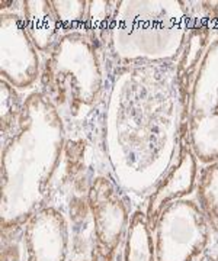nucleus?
<instances>
[{
    "label": "nucleus",
    "mask_w": 218,
    "mask_h": 261,
    "mask_svg": "<svg viewBox=\"0 0 218 261\" xmlns=\"http://www.w3.org/2000/svg\"><path fill=\"white\" fill-rule=\"evenodd\" d=\"M198 176V159L188 138L185 137L180 142L176 159L171 168L153 189L152 193L147 196L149 199L144 214L152 231L164 207L176 200L186 199V196L197 190Z\"/></svg>",
    "instance_id": "nucleus-10"
},
{
    "label": "nucleus",
    "mask_w": 218,
    "mask_h": 261,
    "mask_svg": "<svg viewBox=\"0 0 218 261\" xmlns=\"http://www.w3.org/2000/svg\"><path fill=\"white\" fill-rule=\"evenodd\" d=\"M66 123L42 92L25 99L16 129L2 147V229H22L48 206L66 147Z\"/></svg>",
    "instance_id": "nucleus-2"
},
{
    "label": "nucleus",
    "mask_w": 218,
    "mask_h": 261,
    "mask_svg": "<svg viewBox=\"0 0 218 261\" xmlns=\"http://www.w3.org/2000/svg\"><path fill=\"white\" fill-rule=\"evenodd\" d=\"M77 261H89V260H77Z\"/></svg>",
    "instance_id": "nucleus-20"
},
{
    "label": "nucleus",
    "mask_w": 218,
    "mask_h": 261,
    "mask_svg": "<svg viewBox=\"0 0 218 261\" xmlns=\"http://www.w3.org/2000/svg\"><path fill=\"white\" fill-rule=\"evenodd\" d=\"M68 243V225L56 206L44 207L23 226L27 261H67Z\"/></svg>",
    "instance_id": "nucleus-11"
},
{
    "label": "nucleus",
    "mask_w": 218,
    "mask_h": 261,
    "mask_svg": "<svg viewBox=\"0 0 218 261\" xmlns=\"http://www.w3.org/2000/svg\"><path fill=\"white\" fill-rule=\"evenodd\" d=\"M102 51L83 31L61 35L44 61L42 93L64 123L86 122L105 94Z\"/></svg>",
    "instance_id": "nucleus-4"
},
{
    "label": "nucleus",
    "mask_w": 218,
    "mask_h": 261,
    "mask_svg": "<svg viewBox=\"0 0 218 261\" xmlns=\"http://www.w3.org/2000/svg\"><path fill=\"white\" fill-rule=\"evenodd\" d=\"M198 261H218L217 254H207V255H202Z\"/></svg>",
    "instance_id": "nucleus-19"
},
{
    "label": "nucleus",
    "mask_w": 218,
    "mask_h": 261,
    "mask_svg": "<svg viewBox=\"0 0 218 261\" xmlns=\"http://www.w3.org/2000/svg\"><path fill=\"white\" fill-rule=\"evenodd\" d=\"M186 116L175 63L116 68L105 103L104 147L123 192L152 193L186 137Z\"/></svg>",
    "instance_id": "nucleus-1"
},
{
    "label": "nucleus",
    "mask_w": 218,
    "mask_h": 261,
    "mask_svg": "<svg viewBox=\"0 0 218 261\" xmlns=\"http://www.w3.org/2000/svg\"><path fill=\"white\" fill-rule=\"evenodd\" d=\"M0 73L2 80L16 90L31 89L41 79L38 49L31 41L23 19L18 13L3 12L0 20Z\"/></svg>",
    "instance_id": "nucleus-8"
},
{
    "label": "nucleus",
    "mask_w": 218,
    "mask_h": 261,
    "mask_svg": "<svg viewBox=\"0 0 218 261\" xmlns=\"http://www.w3.org/2000/svg\"><path fill=\"white\" fill-rule=\"evenodd\" d=\"M123 261H156L153 232L146 214L137 211L131 215L128 233L124 243Z\"/></svg>",
    "instance_id": "nucleus-13"
},
{
    "label": "nucleus",
    "mask_w": 218,
    "mask_h": 261,
    "mask_svg": "<svg viewBox=\"0 0 218 261\" xmlns=\"http://www.w3.org/2000/svg\"><path fill=\"white\" fill-rule=\"evenodd\" d=\"M211 231L198 202H173L164 207L152 231L156 261H198L208 247Z\"/></svg>",
    "instance_id": "nucleus-6"
},
{
    "label": "nucleus",
    "mask_w": 218,
    "mask_h": 261,
    "mask_svg": "<svg viewBox=\"0 0 218 261\" xmlns=\"http://www.w3.org/2000/svg\"><path fill=\"white\" fill-rule=\"evenodd\" d=\"M51 8L63 35L83 31L87 13L86 0H54L51 2Z\"/></svg>",
    "instance_id": "nucleus-16"
},
{
    "label": "nucleus",
    "mask_w": 218,
    "mask_h": 261,
    "mask_svg": "<svg viewBox=\"0 0 218 261\" xmlns=\"http://www.w3.org/2000/svg\"><path fill=\"white\" fill-rule=\"evenodd\" d=\"M16 231L18 229H2V261H20V248L16 238H13Z\"/></svg>",
    "instance_id": "nucleus-18"
},
{
    "label": "nucleus",
    "mask_w": 218,
    "mask_h": 261,
    "mask_svg": "<svg viewBox=\"0 0 218 261\" xmlns=\"http://www.w3.org/2000/svg\"><path fill=\"white\" fill-rule=\"evenodd\" d=\"M186 138L201 164L218 160V35L207 49L190 87Z\"/></svg>",
    "instance_id": "nucleus-5"
},
{
    "label": "nucleus",
    "mask_w": 218,
    "mask_h": 261,
    "mask_svg": "<svg viewBox=\"0 0 218 261\" xmlns=\"http://www.w3.org/2000/svg\"><path fill=\"white\" fill-rule=\"evenodd\" d=\"M188 2H116L108 53L118 67L178 61L188 32Z\"/></svg>",
    "instance_id": "nucleus-3"
},
{
    "label": "nucleus",
    "mask_w": 218,
    "mask_h": 261,
    "mask_svg": "<svg viewBox=\"0 0 218 261\" xmlns=\"http://www.w3.org/2000/svg\"><path fill=\"white\" fill-rule=\"evenodd\" d=\"M87 207L93 222L92 261H114L130 228V209L121 187L99 176L87 189Z\"/></svg>",
    "instance_id": "nucleus-7"
},
{
    "label": "nucleus",
    "mask_w": 218,
    "mask_h": 261,
    "mask_svg": "<svg viewBox=\"0 0 218 261\" xmlns=\"http://www.w3.org/2000/svg\"><path fill=\"white\" fill-rule=\"evenodd\" d=\"M0 93H2V137L6 138L16 129L19 122L20 112L23 102L18 94V90L8 82H0Z\"/></svg>",
    "instance_id": "nucleus-17"
},
{
    "label": "nucleus",
    "mask_w": 218,
    "mask_h": 261,
    "mask_svg": "<svg viewBox=\"0 0 218 261\" xmlns=\"http://www.w3.org/2000/svg\"><path fill=\"white\" fill-rule=\"evenodd\" d=\"M197 200L209 219L212 229L218 231V160L199 170Z\"/></svg>",
    "instance_id": "nucleus-15"
},
{
    "label": "nucleus",
    "mask_w": 218,
    "mask_h": 261,
    "mask_svg": "<svg viewBox=\"0 0 218 261\" xmlns=\"http://www.w3.org/2000/svg\"><path fill=\"white\" fill-rule=\"evenodd\" d=\"M22 19L31 41L38 53H51L63 35L56 15L48 0H27L22 2Z\"/></svg>",
    "instance_id": "nucleus-12"
},
{
    "label": "nucleus",
    "mask_w": 218,
    "mask_h": 261,
    "mask_svg": "<svg viewBox=\"0 0 218 261\" xmlns=\"http://www.w3.org/2000/svg\"><path fill=\"white\" fill-rule=\"evenodd\" d=\"M189 6V22L185 44L176 61L180 90L188 102L190 87L198 67L211 42L215 38L218 28V2H195Z\"/></svg>",
    "instance_id": "nucleus-9"
},
{
    "label": "nucleus",
    "mask_w": 218,
    "mask_h": 261,
    "mask_svg": "<svg viewBox=\"0 0 218 261\" xmlns=\"http://www.w3.org/2000/svg\"><path fill=\"white\" fill-rule=\"evenodd\" d=\"M115 5L116 2H108V0L87 2V13H86L83 32L95 42L96 47L104 54L109 48Z\"/></svg>",
    "instance_id": "nucleus-14"
}]
</instances>
